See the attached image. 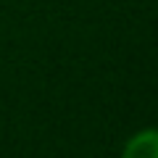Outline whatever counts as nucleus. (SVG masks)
<instances>
[{"label": "nucleus", "mask_w": 158, "mask_h": 158, "mask_svg": "<svg viewBox=\"0 0 158 158\" xmlns=\"http://www.w3.org/2000/svg\"><path fill=\"white\" fill-rule=\"evenodd\" d=\"M156 156H158V132L153 127L132 135L129 142L124 145V158H156Z\"/></svg>", "instance_id": "nucleus-1"}]
</instances>
